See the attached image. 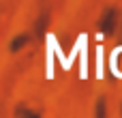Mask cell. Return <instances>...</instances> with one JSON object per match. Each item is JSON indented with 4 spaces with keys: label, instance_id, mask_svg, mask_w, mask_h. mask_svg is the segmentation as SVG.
I'll return each instance as SVG.
<instances>
[{
    "label": "cell",
    "instance_id": "obj_1",
    "mask_svg": "<svg viewBox=\"0 0 122 118\" xmlns=\"http://www.w3.org/2000/svg\"><path fill=\"white\" fill-rule=\"evenodd\" d=\"M114 19H116V11H107L105 13V17L101 19V30L103 32H112V28H114Z\"/></svg>",
    "mask_w": 122,
    "mask_h": 118
},
{
    "label": "cell",
    "instance_id": "obj_2",
    "mask_svg": "<svg viewBox=\"0 0 122 118\" xmlns=\"http://www.w3.org/2000/svg\"><path fill=\"white\" fill-rule=\"evenodd\" d=\"M24 41H26V37H17V39H13V43H11V49H13V52H17V49L24 45Z\"/></svg>",
    "mask_w": 122,
    "mask_h": 118
}]
</instances>
